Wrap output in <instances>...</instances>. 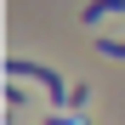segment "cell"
<instances>
[{
    "mask_svg": "<svg viewBox=\"0 0 125 125\" xmlns=\"http://www.w3.org/2000/svg\"><path fill=\"white\" fill-rule=\"evenodd\" d=\"M6 74H11V80H40V85H46V97L57 102V108H68V85H62V74H57V68L29 62V57H6Z\"/></svg>",
    "mask_w": 125,
    "mask_h": 125,
    "instance_id": "obj_1",
    "label": "cell"
},
{
    "mask_svg": "<svg viewBox=\"0 0 125 125\" xmlns=\"http://www.w3.org/2000/svg\"><path fill=\"white\" fill-rule=\"evenodd\" d=\"M114 11H125V0H85V6H80V23H102V17H114Z\"/></svg>",
    "mask_w": 125,
    "mask_h": 125,
    "instance_id": "obj_2",
    "label": "cell"
},
{
    "mask_svg": "<svg viewBox=\"0 0 125 125\" xmlns=\"http://www.w3.org/2000/svg\"><path fill=\"white\" fill-rule=\"evenodd\" d=\"M85 102H91V85H85V80H74V85H68V108H85Z\"/></svg>",
    "mask_w": 125,
    "mask_h": 125,
    "instance_id": "obj_3",
    "label": "cell"
},
{
    "mask_svg": "<svg viewBox=\"0 0 125 125\" xmlns=\"http://www.w3.org/2000/svg\"><path fill=\"white\" fill-rule=\"evenodd\" d=\"M97 51L102 57H125V40H97Z\"/></svg>",
    "mask_w": 125,
    "mask_h": 125,
    "instance_id": "obj_4",
    "label": "cell"
}]
</instances>
